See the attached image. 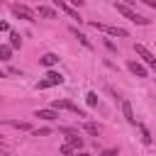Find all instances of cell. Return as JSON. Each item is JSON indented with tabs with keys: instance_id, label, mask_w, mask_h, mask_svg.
<instances>
[{
	"instance_id": "cb8c5ba5",
	"label": "cell",
	"mask_w": 156,
	"mask_h": 156,
	"mask_svg": "<svg viewBox=\"0 0 156 156\" xmlns=\"http://www.w3.org/2000/svg\"><path fill=\"white\" fill-rule=\"evenodd\" d=\"M100 156H117V149H105Z\"/></svg>"
},
{
	"instance_id": "7a4b0ae2",
	"label": "cell",
	"mask_w": 156,
	"mask_h": 156,
	"mask_svg": "<svg viewBox=\"0 0 156 156\" xmlns=\"http://www.w3.org/2000/svg\"><path fill=\"white\" fill-rule=\"evenodd\" d=\"M63 83V76L58 73V71H49L39 83H37V90H46V88H51V85H61Z\"/></svg>"
},
{
	"instance_id": "7c38bea8",
	"label": "cell",
	"mask_w": 156,
	"mask_h": 156,
	"mask_svg": "<svg viewBox=\"0 0 156 156\" xmlns=\"http://www.w3.org/2000/svg\"><path fill=\"white\" fill-rule=\"evenodd\" d=\"M102 32H107L110 37H127V29H122V27H107V24H105Z\"/></svg>"
},
{
	"instance_id": "5bb4252c",
	"label": "cell",
	"mask_w": 156,
	"mask_h": 156,
	"mask_svg": "<svg viewBox=\"0 0 156 156\" xmlns=\"http://www.w3.org/2000/svg\"><path fill=\"white\" fill-rule=\"evenodd\" d=\"M37 12H39L41 17H46V20H54V17H56V12H54L51 7H46V5H39V10H37Z\"/></svg>"
},
{
	"instance_id": "44dd1931",
	"label": "cell",
	"mask_w": 156,
	"mask_h": 156,
	"mask_svg": "<svg viewBox=\"0 0 156 156\" xmlns=\"http://www.w3.org/2000/svg\"><path fill=\"white\" fill-rule=\"evenodd\" d=\"M51 134V129L49 127H41V129H34V136H49Z\"/></svg>"
},
{
	"instance_id": "83f0119b",
	"label": "cell",
	"mask_w": 156,
	"mask_h": 156,
	"mask_svg": "<svg viewBox=\"0 0 156 156\" xmlns=\"http://www.w3.org/2000/svg\"><path fill=\"white\" fill-rule=\"evenodd\" d=\"M132 2H134V0H124V5H132Z\"/></svg>"
},
{
	"instance_id": "30bf717a",
	"label": "cell",
	"mask_w": 156,
	"mask_h": 156,
	"mask_svg": "<svg viewBox=\"0 0 156 156\" xmlns=\"http://www.w3.org/2000/svg\"><path fill=\"white\" fill-rule=\"evenodd\" d=\"M39 63H41V66H46V68H51V66H56V63H58V56H56V54H44V56L39 58Z\"/></svg>"
},
{
	"instance_id": "484cf974",
	"label": "cell",
	"mask_w": 156,
	"mask_h": 156,
	"mask_svg": "<svg viewBox=\"0 0 156 156\" xmlns=\"http://www.w3.org/2000/svg\"><path fill=\"white\" fill-rule=\"evenodd\" d=\"M71 5H73V7H80V5H83V0H71Z\"/></svg>"
},
{
	"instance_id": "d6986e66",
	"label": "cell",
	"mask_w": 156,
	"mask_h": 156,
	"mask_svg": "<svg viewBox=\"0 0 156 156\" xmlns=\"http://www.w3.org/2000/svg\"><path fill=\"white\" fill-rule=\"evenodd\" d=\"M136 127H139V132H141V141H144V144H151V136H149V129H146L144 124H136Z\"/></svg>"
},
{
	"instance_id": "d4e9b609",
	"label": "cell",
	"mask_w": 156,
	"mask_h": 156,
	"mask_svg": "<svg viewBox=\"0 0 156 156\" xmlns=\"http://www.w3.org/2000/svg\"><path fill=\"white\" fill-rule=\"evenodd\" d=\"M141 2H144V5H149V7H154V10H156V0H141Z\"/></svg>"
},
{
	"instance_id": "6da1fadb",
	"label": "cell",
	"mask_w": 156,
	"mask_h": 156,
	"mask_svg": "<svg viewBox=\"0 0 156 156\" xmlns=\"http://www.w3.org/2000/svg\"><path fill=\"white\" fill-rule=\"evenodd\" d=\"M115 10L119 12V15H124L129 22H134V24H149V20L144 17V15H136L129 5H124V2H115Z\"/></svg>"
},
{
	"instance_id": "ffe728a7",
	"label": "cell",
	"mask_w": 156,
	"mask_h": 156,
	"mask_svg": "<svg viewBox=\"0 0 156 156\" xmlns=\"http://www.w3.org/2000/svg\"><path fill=\"white\" fill-rule=\"evenodd\" d=\"M85 102H88V107H95L98 105V93H88L85 95Z\"/></svg>"
},
{
	"instance_id": "52a82bcc",
	"label": "cell",
	"mask_w": 156,
	"mask_h": 156,
	"mask_svg": "<svg viewBox=\"0 0 156 156\" xmlns=\"http://www.w3.org/2000/svg\"><path fill=\"white\" fill-rule=\"evenodd\" d=\"M34 117H41V119L51 122V119H56V117H58V110H54V107H46V110H37V112H34Z\"/></svg>"
},
{
	"instance_id": "603a6c76",
	"label": "cell",
	"mask_w": 156,
	"mask_h": 156,
	"mask_svg": "<svg viewBox=\"0 0 156 156\" xmlns=\"http://www.w3.org/2000/svg\"><path fill=\"white\" fill-rule=\"evenodd\" d=\"M58 132H61V134H73L76 129H73V127H58Z\"/></svg>"
},
{
	"instance_id": "9c48e42d",
	"label": "cell",
	"mask_w": 156,
	"mask_h": 156,
	"mask_svg": "<svg viewBox=\"0 0 156 156\" xmlns=\"http://www.w3.org/2000/svg\"><path fill=\"white\" fill-rule=\"evenodd\" d=\"M122 112H124V119H127L129 124H136V117H134V112H132L129 100H122Z\"/></svg>"
},
{
	"instance_id": "2e32d148",
	"label": "cell",
	"mask_w": 156,
	"mask_h": 156,
	"mask_svg": "<svg viewBox=\"0 0 156 156\" xmlns=\"http://www.w3.org/2000/svg\"><path fill=\"white\" fill-rule=\"evenodd\" d=\"M10 56H12V46L10 44H2L0 46V58L2 61H10Z\"/></svg>"
},
{
	"instance_id": "8fae6325",
	"label": "cell",
	"mask_w": 156,
	"mask_h": 156,
	"mask_svg": "<svg viewBox=\"0 0 156 156\" xmlns=\"http://www.w3.org/2000/svg\"><path fill=\"white\" fill-rule=\"evenodd\" d=\"M68 144H71L73 149H78V151H80V149H83V136H80L78 132H73V134H68Z\"/></svg>"
},
{
	"instance_id": "5b68a950",
	"label": "cell",
	"mask_w": 156,
	"mask_h": 156,
	"mask_svg": "<svg viewBox=\"0 0 156 156\" xmlns=\"http://www.w3.org/2000/svg\"><path fill=\"white\" fill-rule=\"evenodd\" d=\"M51 2H54V5L58 7V10H63V12H66V15L71 17V20H78V22H83V17H80V15L76 12V7H73V5H68V2H63V0H51Z\"/></svg>"
},
{
	"instance_id": "9a60e30c",
	"label": "cell",
	"mask_w": 156,
	"mask_h": 156,
	"mask_svg": "<svg viewBox=\"0 0 156 156\" xmlns=\"http://www.w3.org/2000/svg\"><path fill=\"white\" fill-rule=\"evenodd\" d=\"M83 129H85L88 134H93V136H98V134H100V124H95V122H85V124H83Z\"/></svg>"
},
{
	"instance_id": "4fadbf2b",
	"label": "cell",
	"mask_w": 156,
	"mask_h": 156,
	"mask_svg": "<svg viewBox=\"0 0 156 156\" xmlns=\"http://www.w3.org/2000/svg\"><path fill=\"white\" fill-rule=\"evenodd\" d=\"M7 124H10V127H15V129H22V132H32V124H29V122H17V119H10Z\"/></svg>"
},
{
	"instance_id": "ac0fdd59",
	"label": "cell",
	"mask_w": 156,
	"mask_h": 156,
	"mask_svg": "<svg viewBox=\"0 0 156 156\" xmlns=\"http://www.w3.org/2000/svg\"><path fill=\"white\" fill-rule=\"evenodd\" d=\"M10 46H12V49H20V46H22V39H20V34H17V32H12V34H10Z\"/></svg>"
},
{
	"instance_id": "7402d4cb",
	"label": "cell",
	"mask_w": 156,
	"mask_h": 156,
	"mask_svg": "<svg viewBox=\"0 0 156 156\" xmlns=\"http://www.w3.org/2000/svg\"><path fill=\"white\" fill-rule=\"evenodd\" d=\"M61 154H63V156H73V146H71V144H63V146H61Z\"/></svg>"
},
{
	"instance_id": "8992f818",
	"label": "cell",
	"mask_w": 156,
	"mask_h": 156,
	"mask_svg": "<svg viewBox=\"0 0 156 156\" xmlns=\"http://www.w3.org/2000/svg\"><path fill=\"white\" fill-rule=\"evenodd\" d=\"M12 12H15L17 17L27 20V22H34V12H32L29 7H24V5H12Z\"/></svg>"
},
{
	"instance_id": "3957f363",
	"label": "cell",
	"mask_w": 156,
	"mask_h": 156,
	"mask_svg": "<svg viewBox=\"0 0 156 156\" xmlns=\"http://www.w3.org/2000/svg\"><path fill=\"white\" fill-rule=\"evenodd\" d=\"M134 51H136V56H141V58H144V63H146V66H151V68L156 71V56H154L144 44H134Z\"/></svg>"
},
{
	"instance_id": "277c9868",
	"label": "cell",
	"mask_w": 156,
	"mask_h": 156,
	"mask_svg": "<svg viewBox=\"0 0 156 156\" xmlns=\"http://www.w3.org/2000/svg\"><path fill=\"white\" fill-rule=\"evenodd\" d=\"M51 107H54V110H68V112H73V115H78V117H85V112H80L78 105H73L71 100H54Z\"/></svg>"
},
{
	"instance_id": "4316f807",
	"label": "cell",
	"mask_w": 156,
	"mask_h": 156,
	"mask_svg": "<svg viewBox=\"0 0 156 156\" xmlns=\"http://www.w3.org/2000/svg\"><path fill=\"white\" fill-rule=\"evenodd\" d=\"M76 156H90V154H85V151H80V154H76Z\"/></svg>"
},
{
	"instance_id": "ba28073f",
	"label": "cell",
	"mask_w": 156,
	"mask_h": 156,
	"mask_svg": "<svg viewBox=\"0 0 156 156\" xmlns=\"http://www.w3.org/2000/svg\"><path fill=\"white\" fill-rule=\"evenodd\" d=\"M127 68H129L134 76H139V78H146V68H144L139 61H127Z\"/></svg>"
},
{
	"instance_id": "e0dca14e",
	"label": "cell",
	"mask_w": 156,
	"mask_h": 156,
	"mask_svg": "<svg viewBox=\"0 0 156 156\" xmlns=\"http://www.w3.org/2000/svg\"><path fill=\"white\" fill-rule=\"evenodd\" d=\"M71 32H73V34H76V37H78V41H80V44H83V46H85V49H90V41H88V37H85V34H80V32H78V29H76V27H71Z\"/></svg>"
}]
</instances>
